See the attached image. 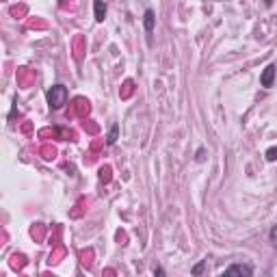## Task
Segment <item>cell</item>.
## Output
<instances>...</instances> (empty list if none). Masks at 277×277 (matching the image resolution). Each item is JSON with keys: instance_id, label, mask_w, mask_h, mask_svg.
I'll return each instance as SVG.
<instances>
[{"instance_id": "1", "label": "cell", "mask_w": 277, "mask_h": 277, "mask_svg": "<svg viewBox=\"0 0 277 277\" xmlns=\"http://www.w3.org/2000/svg\"><path fill=\"white\" fill-rule=\"evenodd\" d=\"M48 104H50V108L52 110H59V108H63L65 106V102H67V89L63 85H54L48 89Z\"/></svg>"}, {"instance_id": "8", "label": "cell", "mask_w": 277, "mask_h": 277, "mask_svg": "<svg viewBox=\"0 0 277 277\" xmlns=\"http://www.w3.org/2000/svg\"><path fill=\"white\" fill-rule=\"evenodd\" d=\"M266 161H277V148H268L266 150Z\"/></svg>"}, {"instance_id": "6", "label": "cell", "mask_w": 277, "mask_h": 277, "mask_svg": "<svg viewBox=\"0 0 277 277\" xmlns=\"http://www.w3.org/2000/svg\"><path fill=\"white\" fill-rule=\"evenodd\" d=\"M117 134H119V126H117V123H115V126H113V128H110V132H108V136H106V143H108V145H113V143L117 141Z\"/></svg>"}, {"instance_id": "9", "label": "cell", "mask_w": 277, "mask_h": 277, "mask_svg": "<svg viewBox=\"0 0 277 277\" xmlns=\"http://www.w3.org/2000/svg\"><path fill=\"white\" fill-rule=\"evenodd\" d=\"M154 277H167V273H165V268H163V266H156Z\"/></svg>"}, {"instance_id": "3", "label": "cell", "mask_w": 277, "mask_h": 277, "mask_svg": "<svg viewBox=\"0 0 277 277\" xmlns=\"http://www.w3.org/2000/svg\"><path fill=\"white\" fill-rule=\"evenodd\" d=\"M275 65L273 63H268L266 67H264V72H262V76H260V85L264 87V89H271L273 87V82H275Z\"/></svg>"}, {"instance_id": "2", "label": "cell", "mask_w": 277, "mask_h": 277, "mask_svg": "<svg viewBox=\"0 0 277 277\" xmlns=\"http://www.w3.org/2000/svg\"><path fill=\"white\" fill-rule=\"evenodd\" d=\"M221 277H253V268L249 264H232L225 268Z\"/></svg>"}, {"instance_id": "5", "label": "cell", "mask_w": 277, "mask_h": 277, "mask_svg": "<svg viewBox=\"0 0 277 277\" xmlns=\"http://www.w3.org/2000/svg\"><path fill=\"white\" fill-rule=\"evenodd\" d=\"M143 26H145V31H148V33L154 31V26H156V16H154V11H152V9H145Z\"/></svg>"}, {"instance_id": "7", "label": "cell", "mask_w": 277, "mask_h": 277, "mask_svg": "<svg viewBox=\"0 0 277 277\" xmlns=\"http://www.w3.org/2000/svg\"><path fill=\"white\" fill-rule=\"evenodd\" d=\"M204 266H206V260H199V262H197V264H195V266H193V271H191V275H193V277H199V275H202V271H204Z\"/></svg>"}, {"instance_id": "4", "label": "cell", "mask_w": 277, "mask_h": 277, "mask_svg": "<svg viewBox=\"0 0 277 277\" xmlns=\"http://www.w3.org/2000/svg\"><path fill=\"white\" fill-rule=\"evenodd\" d=\"M93 13H95V22H104V18H106V3L95 0V3H93Z\"/></svg>"}]
</instances>
